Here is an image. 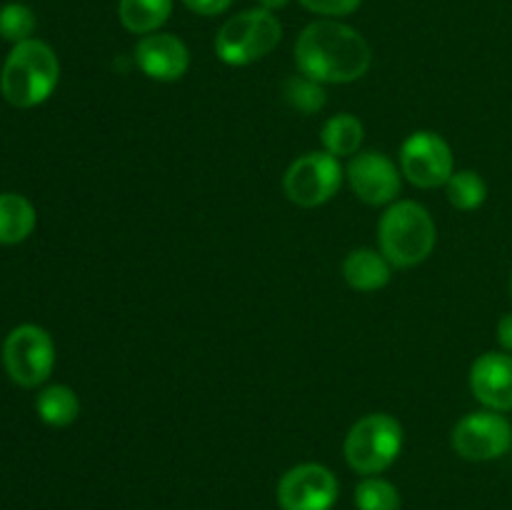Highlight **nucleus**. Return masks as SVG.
Listing matches in <instances>:
<instances>
[{
	"mask_svg": "<svg viewBox=\"0 0 512 510\" xmlns=\"http://www.w3.org/2000/svg\"><path fill=\"white\" fill-rule=\"evenodd\" d=\"M400 173L403 170H398V165L388 155L373 153V150L355 155L345 170L353 193L368 205L395 203V198L400 195V185H403Z\"/></svg>",
	"mask_w": 512,
	"mask_h": 510,
	"instance_id": "11",
	"label": "nucleus"
},
{
	"mask_svg": "<svg viewBox=\"0 0 512 510\" xmlns=\"http://www.w3.org/2000/svg\"><path fill=\"white\" fill-rule=\"evenodd\" d=\"M260 5H263L265 10H270V13H273V10H278V8H285V5L290 3V0H258Z\"/></svg>",
	"mask_w": 512,
	"mask_h": 510,
	"instance_id": "26",
	"label": "nucleus"
},
{
	"mask_svg": "<svg viewBox=\"0 0 512 510\" xmlns=\"http://www.w3.org/2000/svg\"><path fill=\"white\" fill-rule=\"evenodd\" d=\"M35 410H38L40 420L50 428H65V425L75 423L80 415V400L73 388L68 385H48L43 393L35 400Z\"/></svg>",
	"mask_w": 512,
	"mask_h": 510,
	"instance_id": "17",
	"label": "nucleus"
},
{
	"mask_svg": "<svg viewBox=\"0 0 512 510\" xmlns=\"http://www.w3.org/2000/svg\"><path fill=\"white\" fill-rule=\"evenodd\" d=\"M498 343L503 345L505 353H512V313H505L498 323Z\"/></svg>",
	"mask_w": 512,
	"mask_h": 510,
	"instance_id": "25",
	"label": "nucleus"
},
{
	"mask_svg": "<svg viewBox=\"0 0 512 510\" xmlns=\"http://www.w3.org/2000/svg\"><path fill=\"white\" fill-rule=\"evenodd\" d=\"M363 0H300L305 10L318 15H328V18H340V15H350L360 8Z\"/></svg>",
	"mask_w": 512,
	"mask_h": 510,
	"instance_id": "23",
	"label": "nucleus"
},
{
	"mask_svg": "<svg viewBox=\"0 0 512 510\" xmlns=\"http://www.w3.org/2000/svg\"><path fill=\"white\" fill-rule=\"evenodd\" d=\"M403 450V425L388 413L360 418L345 435V460L360 475H378L398 460Z\"/></svg>",
	"mask_w": 512,
	"mask_h": 510,
	"instance_id": "5",
	"label": "nucleus"
},
{
	"mask_svg": "<svg viewBox=\"0 0 512 510\" xmlns=\"http://www.w3.org/2000/svg\"><path fill=\"white\" fill-rule=\"evenodd\" d=\"M280 38H283V28L270 10H243L218 30L215 53L223 63L243 68V65H253L273 53Z\"/></svg>",
	"mask_w": 512,
	"mask_h": 510,
	"instance_id": "4",
	"label": "nucleus"
},
{
	"mask_svg": "<svg viewBox=\"0 0 512 510\" xmlns=\"http://www.w3.org/2000/svg\"><path fill=\"white\" fill-rule=\"evenodd\" d=\"M185 8L198 15H220L233 5V0H183Z\"/></svg>",
	"mask_w": 512,
	"mask_h": 510,
	"instance_id": "24",
	"label": "nucleus"
},
{
	"mask_svg": "<svg viewBox=\"0 0 512 510\" xmlns=\"http://www.w3.org/2000/svg\"><path fill=\"white\" fill-rule=\"evenodd\" d=\"M448 200L458 210H478L488 198V183L475 170H458L445 183Z\"/></svg>",
	"mask_w": 512,
	"mask_h": 510,
	"instance_id": "19",
	"label": "nucleus"
},
{
	"mask_svg": "<svg viewBox=\"0 0 512 510\" xmlns=\"http://www.w3.org/2000/svg\"><path fill=\"white\" fill-rule=\"evenodd\" d=\"M338 500V478L320 463H300L278 483L283 510H330Z\"/></svg>",
	"mask_w": 512,
	"mask_h": 510,
	"instance_id": "10",
	"label": "nucleus"
},
{
	"mask_svg": "<svg viewBox=\"0 0 512 510\" xmlns=\"http://www.w3.org/2000/svg\"><path fill=\"white\" fill-rule=\"evenodd\" d=\"M400 170L418 188H440L455 173L453 150L443 135L418 130L400 148Z\"/></svg>",
	"mask_w": 512,
	"mask_h": 510,
	"instance_id": "9",
	"label": "nucleus"
},
{
	"mask_svg": "<svg viewBox=\"0 0 512 510\" xmlns=\"http://www.w3.org/2000/svg\"><path fill=\"white\" fill-rule=\"evenodd\" d=\"M380 253L398 268H413L433 253L438 230L428 210L415 200L390 203L378 223Z\"/></svg>",
	"mask_w": 512,
	"mask_h": 510,
	"instance_id": "3",
	"label": "nucleus"
},
{
	"mask_svg": "<svg viewBox=\"0 0 512 510\" xmlns=\"http://www.w3.org/2000/svg\"><path fill=\"white\" fill-rule=\"evenodd\" d=\"M470 390L495 413L512 410V355L483 353L470 368Z\"/></svg>",
	"mask_w": 512,
	"mask_h": 510,
	"instance_id": "13",
	"label": "nucleus"
},
{
	"mask_svg": "<svg viewBox=\"0 0 512 510\" xmlns=\"http://www.w3.org/2000/svg\"><path fill=\"white\" fill-rule=\"evenodd\" d=\"M510 295H512V273H510Z\"/></svg>",
	"mask_w": 512,
	"mask_h": 510,
	"instance_id": "27",
	"label": "nucleus"
},
{
	"mask_svg": "<svg viewBox=\"0 0 512 510\" xmlns=\"http://www.w3.org/2000/svg\"><path fill=\"white\" fill-rule=\"evenodd\" d=\"M60 78L58 55L43 40L13 45L0 73L3 98L15 108H35L53 95Z\"/></svg>",
	"mask_w": 512,
	"mask_h": 510,
	"instance_id": "2",
	"label": "nucleus"
},
{
	"mask_svg": "<svg viewBox=\"0 0 512 510\" xmlns=\"http://www.w3.org/2000/svg\"><path fill=\"white\" fill-rule=\"evenodd\" d=\"M135 63L158 83H175L188 73L190 53L180 38L170 33H150L135 48Z\"/></svg>",
	"mask_w": 512,
	"mask_h": 510,
	"instance_id": "12",
	"label": "nucleus"
},
{
	"mask_svg": "<svg viewBox=\"0 0 512 510\" xmlns=\"http://www.w3.org/2000/svg\"><path fill=\"white\" fill-rule=\"evenodd\" d=\"M343 165L330 153H305L288 165L283 190L290 203L300 208H318L328 203L343 185Z\"/></svg>",
	"mask_w": 512,
	"mask_h": 510,
	"instance_id": "7",
	"label": "nucleus"
},
{
	"mask_svg": "<svg viewBox=\"0 0 512 510\" xmlns=\"http://www.w3.org/2000/svg\"><path fill=\"white\" fill-rule=\"evenodd\" d=\"M298 70L318 83H353L370 70L373 50L368 40L338 20H315L295 43Z\"/></svg>",
	"mask_w": 512,
	"mask_h": 510,
	"instance_id": "1",
	"label": "nucleus"
},
{
	"mask_svg": "<svg viewBox=\"0 0 512 510\" xmlns=\"http://www.w3.org/2000/svg\"><path fill=\"white\" fill-rule=\"evenodd\" d=\"M358 510H400V493L393 483L368 475L355 490Z\"/></svg>",
	"mask_w": 512,
	"mask_h": 510,
	"instance_id": "21",
	"label": "nucleus"
},
{
	"mask_svg": "<svg viewBox=\"0 0 512 510\" xmlns=\"http://www.w3.org/2000/svg\"><path fill=\"white\" fill-rule=\"evenodd\" d=\"M390 260L373 248L350 250L343 263L345 283L360 293H375L390 283Z\"/></svg>",
	"mask_w": 512,
	"mask_h": 510,
	"instance_id": "14",
	"label": "nucleus"
},
{
	"mask_svg": "<svg viewBox=\"0 0 512 510\" xmlns=\"http://www.w3.org/2000/svg\"><path fill=\"white\" fill-rule=\"evenodd\" d=\"M450 440L460 458L475 463L498 460L512 448V425L503 413L478 410L458 420Z\"/></svg>",
	"mask_w": 512,
	"mask_h": 510,
	"instance_id": "8",
	"label": "nucleus"
},
{
	"mask_svg": "<svg viewBox=\"0 0 512 510\" xmlns=\"http://www.w3.org/2000/svg\"><path fill=\"white\" fill-rule=\"evenodd\" d=\"M5 373L20 388H38L50 378L55 365V345L40 325H18L3 343Z\"/></svg>",
	"mask_w": 512,
	"mask_h": 510,
	"instance_id": "6",
	"label": "nucleus"
},
{
	"mask_svg": "<svg viewBox=\"0 0 512 510\" xmlns=\"http://www.w3.org/2000/svg\"><path fill=\"white\" fill-rule=\"evenodd\" d=\"M283 95L295 110H300V113H308V115L323 110L325 100H328V93H325L323 83H318V80L308 78V75H303V73L293 75V78L285 80Z\"/></svg>",
	"mask_w": 512,
	"mask_h": 510,
	"instance_id": "20",
	"label": "nucleus"
},
{
	"mask_svg": "<svg viewBox=\"0 0 512 510\" xmlns=\"http://www.w3.org/2000/svg\"><path fill=\"white\" fill-rule=\"evenodd\" d=\"M320 138H323L325 153L335 155V158H343V155L358 153L365 138V128L355 115L340 113L333 115V118L323 125Z\"/></svg>",
	"mask_w": 512,
	"mask_h": 510,
	"instance_id": "18",
	"label": "nucleus"
},
{
	"mask_svg": "<svg viewBox=\"0 0 512 510\" xmlns=\"http://www.w3.org/2000/svg\"><path fill=\"white\" fill-rule=\"evenodd\" d=\"M33 228V203L18 193H0V245L23 243Z\"/></svg>",
	"mask_w": 512,
	"mask_h": 510,
	"instance_id": "15",
	"label": "nucleus"
},
{
	"mask_svg": "<svg viewBox=\"0 0 512 510\" xmlns=\"http://www.w3.org/2000/svg\"><path fill=\"white\" fill-rule=\"evenodd\" d=\"M173 13V0H120L118 18L125 30L135 35L158 33Z\"/></svg>",
	"mask_w": 512,
	"mask_h": 510,
	"instance_id": "16",
	"label": "nucleus"
},
{
	"mask_svg": "<svg viewBox=\"0 0 512 510\" xmlns=\"http://www.w3.org/2000/svg\"><path fill=\"white\" fill-rule=\"evenodd\" d=\"M35 30V15L28 5L23 3H8L0 10V38L10 40V43H23L30 40Z\"/></svg>",
	"mask_w": 512,
	"mask_h": 510,
	"instance_id": "22",
	"label": "nucleus"
}]
</instances>
